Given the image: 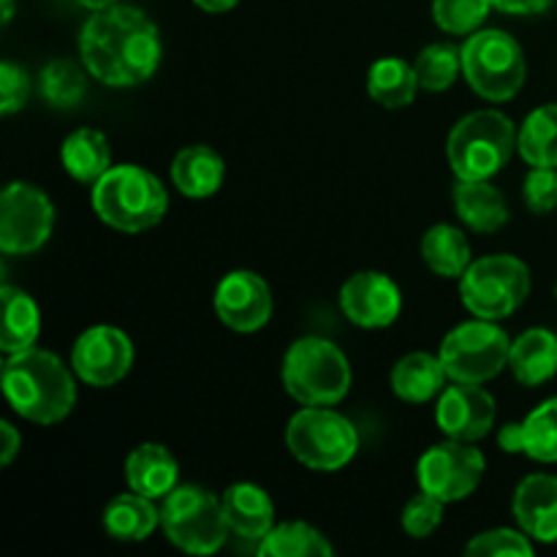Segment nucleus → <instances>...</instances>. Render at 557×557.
<instances>
[{
  "mask_svg": "<svg viewBox=\"0 0 557 557\" xmlns=\"http://www.w3.org/2000/svg\"><path fill=\"white\" fill-rule=\"evenodd\" d=\"M163 58L161 30L136 5L92 11L79 30V60L107 87H136L152 79Z\"/></svg>",
  "mask_w": 557,
  "mask_h": 557,
  "instance_id": "nucleus-1",
  "label": "nucleus"
},
{
  "mask_svg": "<svg viewBox=\"0 0 557 557\" xmlns=\"http://www.w3.org/2000/svg\"><path fill=\"white\" fill-rule=\"evenodd\" d=\"M76 373L47 348L9 354L3 364V395L16 417L33 424H58L76 406Z\"/></svg>",
  "mask_w": 557,
  "mask_h": 557,
  "instance_id": "nucleus-2",
  "label": "nucleus"
},
{
  "mask_svg": "<svg viewBox=\"0 0 557 557\" xmlns=\"http://www.w3.org/2000/svg\"><path fill=\"white\" fill-rule=\"evenodd\" d=\"M96 215L109 228L123 234H141L156 228L169 210V190L145 166L123 163L112 166L90 190Z\"/></svg>",
  "mask_w": 557,
  "mask_h": 557,
  "instance_id": "nucleus-3",
  "label": "nucleus"
},
{
  "mask_svg": "<svg viewBox=\"0 0 557 557\" xmlns=\"http://www.w3.org/2000/svg\"><path fill=\"white\" fill-rule=\"evenodd\" d=\"M283 389L299 406H337L351 392V362L326 337H299L283 354Z\"/></svg>",
  "mask_w": 557,
  "mask_h": 557,
  "instance_id": "nucleus-4",
  "label": "nucleus"
},
{
  "mask_svg": "<svg viewBox=\"0 0 557 557\" xmlns=\"http://www.w3.org/2000/svg\"><path fill=\"white\" fill-rule=\"evenodd\" d=\"M517 152V125L498 109H476L457 120L446 158L457 180H493Z\"/></svg>",
  "mask_w": 557,
  "mask_h": 557,
  "instance_id": "nucleus-5",
  "label": "nucleus"
},
{
  "mask_svg": "<svg viewBox=\"0 0 557 557\" xmlns=\"http://www.w3.org/2000/svg\"><path fill=\"white\" fill-rule=\"evenodd\" d=\"M462 76L479 98L490 103H506L525 87V49L498 27L476 30L462 44Z\"/></svg>",
  "mask_w": 557,
  "mask_h": 557,
  "instance_id": "nucleus-6",
  "label": "nucleus"
},
{
  "mask_svg": "<svg viewBox=\"0 0 557 557\" xmlns=\"http://www.w3.org/2000/svg\"><path fill=\"white\" fill-rule=\"evenodd\" d=\"M286 446L294 460L319 473L346 468L359 451V433L332 406H302L286 424Z\"/></svg>",
  "mask_w": 557,
  "mask_h": 557,
  "instance_id": "nucleus-7",
  "label": "nucleus"
},
{
  "mask_svg": "<svg viewBox=\"0 0 557 557\" xmlns=\"http://www.w3.org/2000/svg\"><path fill=\"white\" fill-rule=\"evenodd\" d=\"M531 267L511 253L482 256L460 277V299L473 319L500 321L515 315L531 294Z\"/></svg>",
  "mask_w": 557,
  "mask_h": 557,
  "instance_id": "nucleus-8",
  "label": "nucleus"
},
{
  "mask_svg": "<svg viewBox=\"0 0 557 557\" xmlns=\"http://www.w3.org/2000/svg\"><path fill=\"white\" fill-rule=\"evenodd\" d=\"M161 531L188 555H212L226 544L228 525L223 504L205 487L177 484L161 504Z\"/></svg>",
  "mask_w": 557,
  "mask_h": 557,
  "instance_id": "nucleus-9",
  "label": "nucleus"
},
{
  "mask_svg": "<svg viewBox=\"0 0 557 557\" xmlns=\"http://www.w3.org/2000/svg\"><path fill=\"white\" fill-rule=\"evenodd\" d=\"M511 341L498 321L473 319L457 324L441 341V362L449 381L460 384H487L509 368Z\"/></svg>",
  "mask_w": 557,
  "mask_h": 557,
  "instance_id": "nucleus-10",
  "label": "nucleus"
},
{
  "mask_svg": "<svg viewBox=\"0 0 557 557\" xmlns=\"http://www.w3.org/2000/svg\"><path fill=\"white\" fill-rule=\"evenodd\" d=\"M54 228V205L30 183H9L0 196V250L30 256L47 245Z\"/></svg>",
  "mask_w": 557,
  "mask_h": 557,
  "instance_id": "nucleus-11",
  "label": "nucleus"
},
{
  "mask_svg": "<svg viewBox=\"0 0 557 557\" xmlns=\"http://www.w3.org/2000/svg\"><path fill=\"white\" fill-rule=\"evenodd\" d=\"M487 460L482 451L466 441L446 438L444 444H435L419 457L417 482L419 490L435 495L446 506L457 500L471 498L482 484Z\"/></svg>",
  "mask_w": 557,
  "mask_h": 557,
  "instance_id": "nucleus-12",
  "label": "nucleus"
},
{
  "mask_svg": "<svg viewBox=\"0 0 557 557\" xmlns=\"http://www.w3.org/2000/svg\"><path fill=\"white\" fill-rule=\"evenodd\" d=\"M134 341L123 330L109 324L90 326L82 332L71 348V368L76 379L96 389L120 384L134 368Z\"/></svg>",
  "mask_w": 557,
  "mask_h": 557,
  "instance_id": "nucleus-13",
  "label": "nucleus"
},
{
  "mask_svg": "<svg viewBox=\"0 0 557 557\" xmlns=\"http://www.w3.org/2000/svg\"><path fill=\"white\" fill-rule=\"evenodd\" d=\"M212 308L228 330L250 335L270 324L275 302H272L270 283L259 272L234 270L215 286Z\"/></svg>",
  "mask_w": 557,
  "mask_h": 557,
  "instance_id": "nucleus-14",
  "label": "nucleus"
},
{
  "mask_svg": "<svg viewBox=\"0 0 557 557\" xmlns=\"http://www.w3.org/2000/svg\"><path fill=\"white\" fill-rule=\"evenodd\" d=\"M495 417H498L495 397L484 389V384L451 381L435 403V424L441 433L466 444L487 438L495 428Z\"/></svg>",
  "mask_w": 557,
  "mask_h": 557,
  "instance_id": "nucleus-15",
  "label": "nucleus"
},
{
  "mask_svg": "<svg viewBox=\"0 0 557 557\" xmlns=\"http://www.w3.org/2000/svg\"><path fill=\"white\" fill-rule=\"evenodd\" d=\"M341 310L359 330H386L400 319L403 294L389 275L375 270L354 272L341 286Z\"/></svg>",
  "mask_w": 557,
  "mask_h": 557,
  "instance_id": "nucleus-16",
  "label": "nucleus"
},
{
  "mask_svg": "<svg viewBox=\"0 0 557 557\" xmlns=\"http://www.w3.org/2000/svg\"><path fill=\"white\" fill-rule=\"evenodd\" d=\"M511 515L517 528L533 542H557V476L553 473H531L522 479L511 498Z\"/></svg>",
  "mask_w": 557,
  "mask_h": 557,
  "instance_id": "nucleus-17",
  "label": "nucleus"
},
{
  "mask_svg": "<svg viewBox=\"0 0 557 557\" xmlns=\"http://www.w3.org/2000/svg\"><path fill=\"white\" fill-rule=\"evenodd\" d=\"M223 517L234 536L259 544L275 528V504L270 493L253 482H237L221 495Z\"/></svg>",
  "mask_w": 557,
  "mask_h": 557,
  "instance_id": "nucleus-18",
  "label": "nucleus"
},
{
  "mask_svg": "<svg viewBox=\"0 0 557 557\" xmlns=\"http://www.w3.org/2000/svg\"><path fill=\"white\" fill-rule=\"evenodd\" d=\"M180 482V462L163 444H139L125 457V484L134 493L163 500Z\"/></svg>",
  "mask_w": 557,
  "mask_h": 557,
  "instance_id": "nucleus-19",
  "label": "nucleus"
},
{
  "mask_svg": "<svg viewBox=\"0 0 557 557\" xmlns=\"http://www.w3.org/2000/svg\"><path fill=\"white\" fill-rule=\"evenodd\" d=\"M451 201L457 218L476 234H495L509 223L506 196L490 180H457Z\"/></svg>",
  "mask_w": 557,
  "mask_h": 557,
  "instance_id": "nucleus-20",
  "label": "nucleus"
},
{
  "mask_svg": "<svg viewBox=\"0 0 557 557\" xmlns=\"http://www.w3.org/2000/svg\"><path fill=\"white\" fill-rule=\"evenodd\" d=\"M172 185L188 199H210L221 190L226 177V163L210 145H188L172 158L169 166Z\"/></svg>",
  "mask_w": 557,
  "mask_h": 557,
  "instance_id": "nucleus-21",
  "label": "nucleus"
},
{
  "mask_svg": "<svg viewBox=\"0 0 557 557\" xmlns=\"http://www.w3.org/2000/svg\"><path fill=\"white\" fill-rule=\"evenodd\" d=\"M509 370L517 384L542 386L557 373V335L544 326H531L511 341Z\"/></svg>",
  "mask_w": 557,
  "mask_h": 557,
  "instance_id": "nucleus-22",
  "label": "nucleus"
},
{
  "mask_svg": "<svg viewBox=\"0 0 557 557\" xmlns=\"http://www.w3.org/2000/svg\"><path fill=\"white\" fill-rule=\"evenodd\" d=\"M446 375L444 362L441 357L428 351H411L406 357L397 359V364L392 368L389 386L403 403H430L446 389Z\"/></svg>",
  "mask_w": 557,
  "mask_h": 557,
  "instance_id": "nucleus-23",
  "label": "nucleus"
},
{
  "mask_svg": "<svg viewBox=\"0 0 557 557\" xmlns=\"http://www.w3.org/2000/svg\"><path fill=\"white\" fill-rule=\"evenodd\" d=\"M103 531L112 536L114 542L136 544L152 536L158 525H161V509H156L152 498L141 493H120L103 509Z\"/></svg>",
  "mask_w": 557,
  "mask_h": 557,
  "instance_id": "nucleus-24",
  "label": "nucleus"
},
{
  "mask_svg": "<svg viewBox=\"0 0 557 557\" xmlns=\"http://www.w3.org/2000/svg\"><path fill=\"white\" fill-rule=\"evenodd\" d=\"M60 163L82 185H96L112 169V147L98 128H76L60 145Z\"/></svg>",
  "mask_w": 557,
  "mask_h": 557,
  "instance_id": "nucleus-25",
  "label": "nucleus"
},
{
  "mask_svg": "<svg viewBox=\"0 0 557 557\" xmlns=\"http://www.w3.org/2000/svg\"><path fill=\"white\" fill-rule=\"evenodd\" d=\"M0 305H3V332H0V351L9 354L25 351L36 346L41 335V310L36 299L22 288L0 286Z\"/></svg>",
  "mask_w": 557,
  "mask_h": 557,
  "instance_id": "nucleus-26",
  "label": "nucleus"
},
{
  "mask_svg": "<svg viewBox=\"0 0 557 557\" xmlns=\"http://www.w3.org/2000/svg\"><path fill=\"white\" fill-rule=\"evenodd\" d=\"M422 259L430 272L446 281H460L471 267V243L451 223H435L422 237Z\"/></svg>",
  "mask_w": 557,
  "mask_h": 557,
  "instance_id": "nucleus-27",
  "label": "nucleus"
},
{
  "mask_svg": "<svg viewBox=\"0 0 557 557\" xmlns=\"http://www.w3.org/2000/svg\"><path fill=\"white\" fill-rule=\"evenodd\" d=\"M422 90L413 63L403 58H381L368 71V96L384 109H403Z\"/></svg>",
  "mask_w": 557,
  "mask_h": 557,
  "instance_id": "nucleus-28",
  "label": "nucleus"
},
{
  "mask_svg": "<svg viewBox=\"0 0 557 557\" xmlns=\"http://www.w3.org/2000/svg\"><path fill=\"white\" fill-rule=\"evenodd\" d=\"M517 152L528 166L557 169V103H542L517 128Z\"/></svg>",
  "mask_w": 557,
  "mask_h": 557,
  "instance_id": "nucleus-29",
  "label": "nucleus"
},
{
  "mask_svg": "<svg viewBox=\"0 0 557 557\" xmlns=\"http://www.w3.org/2000/svg\"><path fill=\"white\" fill-rule=\"evenodd\" d=\"M335 547L330 544V539L319 528L302 520L275 525L259 542L261 557H330Z\"/></svg>",
  "mask_w": 557,
  "mask_h": 557,
  "instance_id": "nucleus-30",
  "label": "nucleus"
},
{
  "mask_svg": "<svg viewBox=\"0 0 557 557\" xmlns=\"http://www.w3.org/2000/svg\"><path fill=\"white\" fill-rule=\"evenodd\" d=\"M85 71V65H76L74 60H49L41 69V76H38V90H41L44 101L54 109L79 107L87 92Z\"/></svg>",
  "mask_w": 557,
  "mask_h": 557,
  "instance_id": "nucleus-31",
  "label": "nucleus"
},
{
  "mask_svg": "<svg viewBox=\"0 0 557 557\" xmlns=\"http://www.w3.org/2000/svg\"><path fill=\"white\" fill-rule=\"evenodd\" d=\"M413 69H417L422 90L444 92L449 90L457 82V76L462 74V49L446 41L428 44V47L417 54V60H413Z\"/></svg>",
  "mask_w": 557,
  "mask_h": 557,
  "instance_id": "nucleus-32",
  "label": "nucleus"
},
{
  "mask_svg": "<svg viewBox=\"0 0 557 557\" xmlns=\"http://www.w3.org/2000/svg\"><path fill=\"white\" fill-rule=\"evenodd\" d=\"M522 455L544 466L557 462V397L539 403L522 419Z\"/></svg>",
  "mask_w": 557,
  "mask_h": 557,
  "instance_id": "nucleus-33",
  "label": "nucleus"
},
{
  "mask_svg": "<svg viewBox=\"0 0 557 557\" xmlns=\"http://www.w3.org/2000/svg\"><path fill=\"white\" fill-rule=\"evenodd\" d=\"M493 11V0H433V22L451 36L482 30Z\"/></svg>",
  "mask_w": 557,
  "mask_h": 557,
  "instance_id": "nucleus-34",
  "label": "nucleus"
},
{
  "mask_svg": "<svg viewBox=\"0 0 557 557\" xmlns=\"http://www.w3.org/2000/svg\"><path fill=\"white\" fill-rule=\"evenodd\" d=\"M533 539L522 528H493L482 531L468 542V557H531Z\"/></svg>",
  "mask_w": 557,
  "mask_h": 557,
  "instance_id": "nucleus-35",
  "label": "nucleus"
},
{
  "mask_svg": "<svg viewBox=\"0 0 557 557\" xmlns=\"http://www.w3.org/2000/svg\"><path fill=\"white\" fill-rule=\"evenodd\" d=\"M444 511H446L444 500H438L435 495L424 493L422 490V493L413 495V498L406 504V509H403L400 515L403 531H406V536L411 539L433 536V533L441 528V522H444Z\"/></svg>",
  "mask_w": 557,
  "mask_h": 557,
  "instance_id": "nucleus-36",
  "label": "nucleus"
},
{
  "mask_svg": "<svg viewBox=\"0 0 557 557\" xmlns=\"http://www.w3.org/2000/svg\"><path fill=\"white\" fill-rule=\"evenodd\" d=\"M522 199L533 215H549L557 210V169L531 166L522 180Z\"/></svg>",
  "mask_w": 557,
  "mask_h": 557,
  "instance_id": "nucleus-37",
  "label": "nucleus"
},
{
  "mask_svg": "<svg viewBox=\"0 0 557 557\" xmlns=\"http://www.w3.org/2000/svg\"><path fill=\"white\" fill-rule=\"evenodd\" d=\"M30 98V79L22 65L5 60L0 65V114H16Z\"/></svg>",
  "mask_w": 557,
  "mask_h": 557,
  "instance_id": "nucleus-38",
  "label": "nucleus"
},
{
  "mask_svg": "<svg viewBox=\"0 0 557 557\" xmlns=\"http://www.w3.org/2000/svg\"><path fill=\"white\" fill-rule=\"evenodd\" d=\"M22 451V435L11 422H0V466L9 468Z\"/></svg>",
  "mask_w": 557,
  "mask_h": 557,
  "instance_id": "nucleus-39",
  "label": "nucleus"
},
{
  "mask_svg": "<svg viewBox=\"0 0 557 557\" xmlns=\"http://www.w3.org/2000/svg\"><path fill=\"white\" fill-rule=\"evenodd\" d=\"M553 3L555 0H493V9L511 16H533L547 11Z\"/></svg>",
  "mask_w": 557,
  "mask_h": 557,
  "instance_id": "nucleus-40",
  "label": "nucleus"
},
{
  "mask_svg": "<svg viewBox=\"0 0 557 557\" xmlns=\"http://www.w3.org/2000/svg\"><path fill=\"white\" fill-rule=\"evenodd\" d=\"M498 446L506 455H522V422H509L500 428Z\"/></svg>",
  "mask_w": 557,
  "mask_h": 557,
  "instance_id": "nucleus-41",
  "label": "nucleus"
},
{
  "mask_svg": "<svg viewBox=\"0 0 557 557\" xmlns=\"http://www.w3.org/2000/svg\"><path fill=\"white\" fill-rule=\"evenodd\" d=\"M194 3L207 14H223V11H232L239 0H194Z\"/></svg>",
  "mask_w": 557,
  "mask_h": 557,
  "instance_id": "nucleus-42",
  "label": "nucleus"
},
{
  "mask_svg": "<svg viewBox=\"0 0 557 557\" xmlns=\"http://www.w3.org/2000/svg\"><path fill=\"white\" fill-rule=\"evenodd\" d=\"M79 5H85V9L90 11H101V9H109V5L120 3V0H76Z\"/></svg>",
  "mask_w": 557,
  "mask_h": 557,
  "instance_id": "nucleus-43",
  "label": "nucleus"
},
{
  "mask_svg": "<svg viewBox=\"0 0 557 557\" xmlns=\"http://www.w3.org/2000/svg\"><path fill=\"white\" fill-rule=\"evenodd\" d=\"M14 20V0H3V25Z\"/></svg>",
  "mask_w": 557,
  "mask_h": 557,
  "instance_id": "nucleus-44",
  "label": "nucleus"
}]
</instances>
